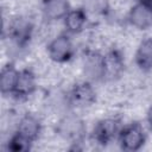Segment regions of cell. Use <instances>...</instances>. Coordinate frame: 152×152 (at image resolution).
Wrapping results in <instances>:
<instances>
[{"label": "cell", "mask_w": 152, "mask_h": 152, "mask_svg": "<svg viewBox=\"0 0 152 152\" xmlns=\"http://www.w3.org/2000/svg\"><path fill=\"white\" fill-rule=\"evenodd\" d=\"M31 140L17 132L11 140L8 141V150L14 151V152H21V151H27L31 147Z\"/></svg>", "instance_id": "cell-16"}, {"label": "cell", "mask_w": 152, "mask_h": 152, "mask_svg": "<svg viewBox=\"0 0 152 152\" xmlns=\"http://www.w3.org/2000/svg\"><path fill=\"white\" fill-rule=\"evenodd\" d=\"M108 6V0H84V8L94 14H104Z\"/></svg>", "instance_id": "cell-17"}, {"label": "cell", "mask_w": 152, "mask_h": 152, "mask_svg": "<svg viewBox=\"0 0 152 152\" xmlns=\"http://www.w3.org/2000/svg\"><path fill=\"white\" fill-rule=\"evenodd\" d=\"M118 122L113 119L101 120L94 128V138L97 142L106 145L112 141L118 133Z\"/></svg>", "instance_id": "cell-6"}, {"label": "cell", "mask_w": 152, "mask_h": 152, "mask_svg": "<svg viewBox=\"0 0 152 152\" xmlns=\"http://www.w3.org/2000/svg\"><path fill=\"white\" fill-rule=\"evenodd\" d=\"M139 1L142 2V4H147V5L152 6V0H139Z\"/></svg>", "instance_id": "cell-19"}, {"label": "cell", "mask_w": 152, "mask_h": 152, "mask_svg": "<svg viewBox=\"0 0 152 152\" xmlns=\"http://www.w3.org/2000/svg\"><path fill=\"white\" fill-rule=\"evenodd\" d=\"M70 101L78 107H86L95 101V91L87 82L77 83L70 91Z\"/></svg>", "instance_id": "cell-3"}, {"label": "cell", "mask_w": 152, "mask_h": 152, "mask_svg": "<svg viewBox=\"0 0 152 152\" xmlns=\"http://www.w3.org/2000/svg\"><path fill=\"white\" fill-rule=\"evenodd\" d=\"M129 21L133 26L145 30L152 24V6L139 2L129 12Z\"/></svg>", "instance_id": "cell-5"}, {"label": "cell", "mask_w": 152, "mask_h": 152, "mask_svg": "<svg viewBox=\"0 0 152 152\" xmlns=\"http://www.w3.org/2000/svg\"><path fill=\"white\" fill-rule=\"evenodd\" d=\"M145 141V135L141 126L139 124H132L127 126L120 134L121 147L127 151L139 150Z\"/></svg>", "instance_id": "cell-1"}, {"label": "cell", "mask_w": 152, "mask_h": 152, "mask_svg": "<svg viewBox=\"0 0 152 152\" xmlns=\"http://www.w3.org/2000/svg\"><path fill=\"white\" fill-rule=\"evenodd\" d=\"M147 121H148L150 127L152 128V107L148 109V113H147Z\"/></svg>", "instance_id": "cell-18"}, {"label": "cell", "mask_w": 152, "mask_h": 152, "mask_svg": "<svg viewBox=\"0 0 152 152\" xmlns=\"http://www.w3.org/2000/svg\"><path fill=\"white\" fill-rule=\"evenodd\" d=\"M31 31H32V26L28 21L24 19H17L11 25L10 36L17 45L23 46L30 40Z\"/></svg>", "instance_id": "cell-9"}, {"label": "cell", "mask_w": 152, "mask_h": 152, "mask_svg": "<svg viewBox=\"0 0 152 152\" xmlns=\"http://www.w3.org/2000/svg\"><path fill=\"white\" fill-rule=\"evenodd\" d=\"M18 74L19 72L15 70L13 64H7L2 68L1 76H0V88H1L2 94L13 93L14 86L17 83Z\"/></svg>", "instance_id": "cell-14"}, {"label": "cell", "mask_w": 152, "mask_h": 152, "mask_svg": "<svg viewBox=\"0 0 152 152\" xmlns=\"http://www.w3.org/2000/svg\"><path fill=\"white\" fill-rule=\"evenodd\" d=\"M58 132L65 139L77 140L83 135L84 126H83V122L78 118L69 115L64 118L63 120H61L58 125Z\"/></svg>", "instance_id": "cell-4"}, {"label": "cell", "mask_w": 152, "mask_h": 152, "mask_svg": "<svg viewBox=\"0 0 152 152\" xmlns=\"http://www.w3.org/2000/svg\"><path fill=\"white\" fill-rule=\"evenodd\" d=\"M124 69V62L118 51H110L103 56V78L114 80Z\"/></svg>", "instance_id": "cell-8"}, {"label": "cell", "mask_w": 152, "mask_h": 152, "mask_svg": "<svg viewBox=\"0 0 152 152\" xmlns=\"http://www.w3.org/2000/svg\"><path fill=\"white\" fill-rule=\"evenodd\" d=\"M84 72L93 80L103 77V56L100 53H90L84 61Z\"/></svg>", "instance_id": "cell-11"}, {"label": "cell", "mask_w": 152, "mask_h": 152, "mask_svg": "<svg viewBox=\"0 0 152 152\" xmlns=\"http://www.w3.org/2000/svg\"><path fill=\"white\" fill-rule=\"evenodd\" d=\"M34 88H36V77L31 70L25 69L18 74L13 94L19 97H26L33 93Z\"/></svg>", "instance_id": "cell-7"}, {"label": "cell", "mask_w": 152, "mask_h": 152, "mask_svg": "<svg viewBox=\"0 0 152 152\" xmlns=\"http://www.w3.org/2000/svg\"><path fill=\"white\" fill-rule=\"evenodd\" d=\"M43 12L45 18L50 20L59 19L68 14L69 2L68 0H44Z\"/></svg>", "instance_id": "cell-10"}, {"label": "cell", "mask_w": 152, "mask_h": 152, "mask_svg": "<svg viewBox=\"0 0 152 152\" xmlns=\"http://www.w3.org/2000/svg\"><path fill=\"white\" fill-rule=\"evenodd\" d=\"M18 132L20 134H23L24 137H26L27 139H30L31 141H33L39 135L40 124H39V121L34 116H32V115H25L20 120V122H19Z\"/></svg>", "instance_id": "cell-12"}, {"label": "cell", "mask_w": 152, "mask_h": 152, "mask_svg": "<svg viewBox=\"0 0 152 152\" xmlns=\"http://www.w3.org/2000/svg\"><path fill=\"white\" fill-rule=\"evenodd\" d=\"M86 23V14L83 10H74L65 15V27L68 31L76 33L80 32Z\"/></svg>", "instance_id": "cell-15"}, {"label": "cell", "mask_w": 152, "mask_h": 152, "mask_svg": "<svg viewBox=\"0 0 152 152\" xmlns=\"http://www.w3.org/2000/svg\"><path fill=\"white\" fill-rule=\"evenodd\" d=\"M135 62L142 70L152 68V38L145 39L138 48L135 55Z\"/></svg>", "instance_id": "cell-13"}, {"label": "cell", "mask_w": 152, "mask_h": 152, "mask_svg": "<svg viewBox=\"0 0 152 152\" xmlns=\"http://www.w3.org/2000/svg\"><path fill=\"white\" fill-rule=\"evenodd\" d=\"M72 55V45L66 36L55 38L49 45V56L56 62H65Z\"/></svg>", "instance_id": "cell-2"}]
</instances>
